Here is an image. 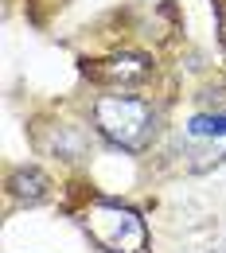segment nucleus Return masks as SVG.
<instances>
[{
    "label": "nucleus",
    "mask_w": 226,
    "mask_h": 253,
    "mask_svg": "<svg viewBox=\"0 0 226 253\" xmlns=\"http://www.w3.org/2000/svg\"><path fill=\"white\" fill-rule=\"evenodd\" d=\"M94 125L101 128L105 140H113L125 152H140L152 132H156V113L148 101L129 94H101L94 101Z\"/></svg>",
    "instance_id": "f257e3e1"
},
{
    "label": "nucleus",
    "mask_w": 226,
    "mask_h": 253,
    "mask_svg": "<svg viewBox=\"0 0 226 253\" xmlns=\"http://www.w3.org/2000/svg\"><path fill=\"white\" fill-rule=\"evenodd\" d=\"M82 230L105 253H144L148 250V226H144V218L136 211H129V207H121V203H109V199H101V203H94L86 211Z\"/></svg>",
    "instance_id": "f03ea898"
},
{
    "label": "nucleus",
    "mask_w": 226,
    "mask_h": 253,
    "mask_svg": "<svg viewBox=\"0 0 226 253\" xmlns=\"http://www.w3.org/2000/svg\"><path fill=\"white\" fill-rule=\"evenodd\" d=\"M148 70H152V63L140 55H121V59H109L101 66H90V74L101 82H140Z\"/></svg>",
    "instance_id": "7ed1b4c3"
},
{
    "label": "nucleus",
    "mask_w": 226,
    "mask_h": 253,
    "mask_svg": "<svg viewBox=\"0 0 226 253\" xmlns=\"http://www.w3.org/2000/svg\"><path fill=\"white\" fill-rule=\"evenodd\" d=\"M8 187H12V195H16L20 203H43L51 183H47V175H43L39 168H16L12 179H8Z\"/></svg>",
    "instance_id": "20e7f679"
},
{
    "label": "nucleus",
    "mask_w": 226,
    "mask_h": 253,
    "mask_svg": "<svg viewBox=\"0 0 226 253\" xmlns=\"http://www.w3.org/2000/svg\"><path fill=\"white\" fill-rule=\"evenodd\" d=\"M187 128L191 136H226V113H195Z\"/></svg>",
    "instance_id": "39448f33"
},
{
    "label": "nucleus",
    "mask_w": 226,
    "mask_h": 253,
    "mask_svg": "<svg viewBox=\"0 0 226 253\" xmlns=\"http://www.w3.org/2000/svg\"><path fill=\"white\" fill-rule=\"evenodd\" d=\"M211 253H226V250H211Z\"/></svg>",
    "instance_id": "423d86ee"
}]
</instances>
